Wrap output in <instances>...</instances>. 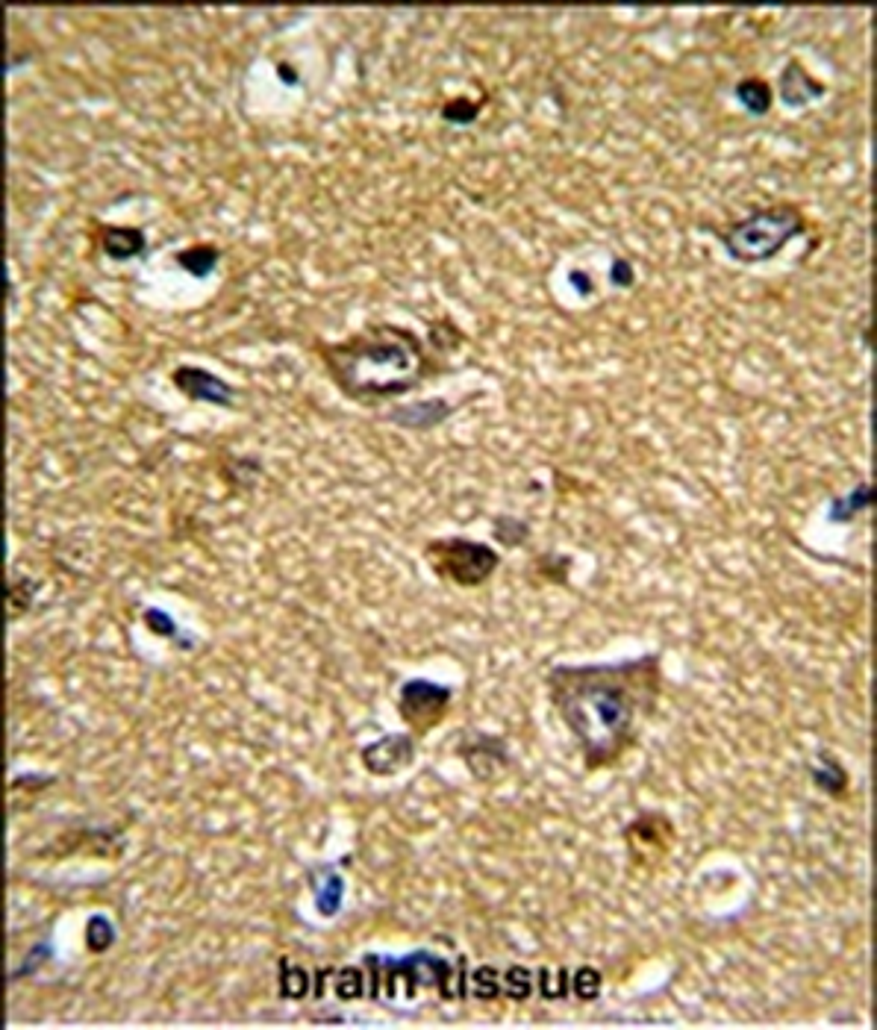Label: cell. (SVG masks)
Returning <instances> with one entry per match:
<instances>
[{
  "label": "cell",
  "mask_w": 877,
  "mask_h": 1030,
  "mask_svg": "<svg viewBox=\"0 0 877 1030\" xmlns=\"http://www.w3.org/2000/svg\"><path fill=\"white\" fill-rule=\"evenodd\" d=\"M548 701L580 751L583 772L619 766L639 745L663 698V654L613 663H560L545 671Z\"/></svg>",
  "instance_id": "1"
},
{
  "label": "cell",
  "mask_w": 877,
  "mask_h": 1030,
  "mask_svg": "<svg viewBox=\"0 0 877 1030\" xmlns=\"http://www.w3.org/2000/svg\"><path fill=\"white\" fill-rule=\"evenodd\" d=\"M315 354L333 386L362 407L410 395L430 371L424 339L392 321H374L345 339L318 342Z\"/></svg>",
  "instance_id": "2"
},
{
  "label": "cell",
  "mask_w": 877,
  "mask_h": 1030,
  "mask_svg": "<svg viewBox=\"0 0 877 1030\" xmlns=\"http://www.w3.org/2000/svg\"><path fill=\"white\" fill-rule=\"evenodd\" d=\"M362 969L368 978V998L380 1004H392L401 995L415 998L421 989L439 992L442 1001H465L468 998V960H448L430 948H418L404 957L386 954H365Z\"/></svg>",
  "instance_id": "3"
},
{
  "label": "cell",
  "mask_w": 877,
  "mask_h": 1030,
  "mask_svg": "<svg viewBox=\"0 0 877 1030\" xmlns=\"http://www.w3.org/2000/svg\"><path fill=\"white\" fill-rule=\"evenodd\" d=\"M807 233V215L795 204L754 206L748 215L719 230L724 254L739 265H763L783 254L786 245Z\"/></svg>",
  "instance_id": "4"
},
{
  "label": "cell",
  "mask_w": 877,
  "mask_h": 1030,
  "mask_svg": "<svg viewBox=\"0 0 877 1030\" xmlns=\"http://www.w3.org/2000/svg\"><path fill=\"white\" fill-rule=\"evenodd\" d=\"M430 571L460 589H480L501 568V554L471 536H436L421 551Z\"/></svg>",
  "instance_id": "5"
},
{
  "label": "cell",
  "mask_w": 877,
  "mask_h": 1030,
  "mask_svg": "<svg viewBox=\"0 0 877 1030\" xmlns=\"http://www.w3.org/2000/svg\"><path fill=\"white\" fill-rule=\"evenodd\" d=\"M451 704L454 689L430 677H407L395 692V710L415 739H424L448 719Z\"/></svg>",
  "instance_id": "6"
},
{
  "label": "cell",
  "mask_w": 877,
  "mask_h": 1030,
  "mask_svg": "<svg viewBox=\"0 0 877 1030\" xmlns=\"http://www.w3.org/2000/svg\"><path fill=\"white\" fill-rule=\"evenodd\" d=\"M627 857L636 869H657L669 857L671 845L677 839V830L666 813L660 810H642L636 813L621 830Z\"/></svg>",
  "instance_id": "7"
},
{
  "label": "cell",
  "mask_w": 877,
  "mask_h": 1030,
  "mask_svg": "<svg viewBox=\"0 0 877 1030\" xmlns=\"http://www.w3.org/2000/svg\"><path fill=\"white\" fill-rule=\"evenodd\" d=\"M457 757L477 783H495L510 772L513 757H510V742L498 733H483L471 730L457 742Z\"/></svg>",
  "instance_id": "8"
},
{
  "label": "cell",
  "mask_w": 877,
  "mask_h": 1030,
  "mask_svg": "<svg viewBox=\"0 0 877 1030\" xmlns=\"http://www.w3.org/2000/svg\"><path fill=\"white\" fill-rule=\"evenodd\" d=\"M418 739L410 730L404 733H383L374 742L360 748V763L371 777H395L415 766Z\"/></svg>",
  "instance_id": "9"
},
{
  "label": "cell",
  "mask_w": 877,
  "mask_h": 1030,
  "mask_svg": "<svg viewBox=\"0 0 877 1030\" xmlns=\"http://www.w3.org/2000/svg\"><path fill=\"white\" fill-rule=\"evenodd\" d=\"M171 386L180 395H186L189 401L209 404V407H218V410H233L236 398H239V389L233 383H227L224 377H218L209 368L189 365V362H183V365H177L171 371Z\"/></svg>",
  "instance_id": "10"
},
{
  "label": "cell",
  "mask_w": 877,
  "mask_h": 1030,
  "mask_svg": "<svg viewBox=\"0 0 877 1030\" xmlns=\"http://www.w3.org/2000/svg\"><path fill=\"white\" fill-rule=\"evenodd\" d=\"M460 407L463 404H454L448 398H418V401L395 404L383 415V421H389L392 427L410 430V433H427V430H436L439 424H445Z\"/></svg>",
  "instance_id": "11"
},
{
  "label": "cell",
  "mask_w": 877,
  "mask_h": 1030,
  "mask_svg": "<svg viewBox=\"0 0 877 1030\" xmlns=\"http://www.w3.org/2000/svg\"><path fill=\"white\" fill-rule=\"evenodd\" d=\"M827 95V86L822 80H816L801 59H789L777 77V89H774V98H780L783 106L789 109H807L813 106L816 101H822Z\"/></svg>",
  "instance_id": "12"
},
{
  "label": "cell",
  "mask_w": 877,
  "mask_h": 1030,
  "mask_svg": "<svg viewBox=\"0 0 877 1030\" xmlns=\"http://www.w3.org/2000/svg\"><path fill=\"white\" fill-rule=\"evenodd\" d=\"M307 883L312 889L315 913L321 919H336L345 907V892H348L345 875L333 863H324V866H312L307 872Z\"/></svg>",
  "instance_id": "13"
},
{
  "label": "cell",
  "mask_w": 877,
  "mask_h": 1030,
  "mask_svg": "<svg viewBox=\"0 0 877 1030\" xmlns=\"http://www.w3.org/2000/svg\"><path fill=\"white\" fill-rule=\"evenodd\" d=\"M810 783L827 798L842 801L848 795V789H851V774H848L845 763L833 751L822 748L816 754V763L810 766Z\"/></svg>",
  "instance_id": "14"
},
{
  "label": "cell",
  "mask_w": 877,
  "mask_h": 1030,
  "mask_svg": "<svg viewBox=\"0 0 877 1030\" xmlns=\"http://www.w3.org/2000/svg\"><path fill=\"white\" fill-rule=\"evenodd\" d=\"M98 239H101V248L109 259L115 262H127V259H136L145 254L148 248V236L139 230V227H121V224H104L98 227Z\"/></svg>",
  "instance_id": "15"
},
{
  "label": "cell",
  "mask_w": 877,
  "mask_h": 1030,
  "mask_svg": "<svg viewBox=\"0 0 877 1030\" xmlns=\"http://www.w3.org/2000/svg\"><path fill=\"white\" fill-rule=\"evenodd\" d=\"M733 95H736L739 106H742L748 115H754V118H763V115L772 112L774 86L769 80H763V77H745V80H739V83L733 86Z\"/></svg>",
  "instance_id": "16"
},
{
  "label": "cell",
  "mask_w": 877,
  "mask_h": 1030,
  "mask_svg": "<svg viewBox=\"0 0 877 1030\" xmlns=\"http://www.w3.org/2000/svg\"><path fill=\"white\" fill-rule=\"evenodd\" d=\"M875 507V492H872V483H857L848 495L842 498H833L830 501V521L833 524H848L854 521L857 515H863L866 510Z\"/></svg>",
  "instance_id": "17"
},
{
  "label": "cell",
  "mask_w": 877,
  "mask_h": 1030,
  "mask_svg": "<svg viewBox=\"0 0 877 1030\" xmlns=\"http://www.w3.org/2000/svg\"><path fill=\"white\" fill-rule=\"evenodd\" d=\"M218 262H221V248L212 245V242L189 245V248H183V251L177 254V265H180L186 274L198 277V280L209 277V274L218 268Z\"/></svg>",
  "instance_id": "18"
},
{
  "label": "cell",
  "mask_w": 877,
  "mask_h": 1030,
  "mask_svg": "<svg viewBox=\"0 0 877 1030\" xmlns=\"http://www.w3.org/2000/svg\"><path fill=\"white\" fill-rule=\"evenodd\" d=\"M277 992H280V998H286V1001H304L307 995L312 992V980H310V972L304 969V966H298V963H292V960H280L277 963Z\"/></svg>",
  "instance_id": "19"
},
{
  "label": "cell",
  "mask_w": 877,
  "mask_h": 1030,
  "mask_svg": "<svg viewBox=\"0 0 877 1030\" xmlns=\"http://www.w3.org/2000/svg\"><path fill=\"white\" fill-rule=\"evenodd\" d=\"M327 986H333L336 998H342V1001H360L368 992V978L360 966H345V969H330Z\"/></svg>",
  "instance_id": "20"
},
{
  "label": "cell",
  "mask_w": 877,
  "mask_h": 1030,
  "mask_svg": "<svg viewBox=\"0 0 877 1030\" xmlns=\"http://www.w3.org/2000/svg\"><path fill=\"white\" fill-rule=\"evenodd\" d=\"M39 595V583L24 577V574H15L9 577V586H6V604H9V621L21 618L30 607H33V598Z\"/></svg>",
  "instance_id": "21"
},
{
  "label": "cell",
  "mask_w": 877,
  "mask_h": 1030,
  "mask_svg": "<svg viewBox=\"0 0 877 1030\" xmlns=\"http://www.w3.org/2000/svg\"><path fill=\"white\" fill-rule=\"evenodd\" d=\"M492 539L504 548H521L530 539V524L518 515H495L492 518Z\"/></svg>",
  "instance_id": "22"
},
{
  "label": "cell",
  "mask_w": 877,
  "mask_h": 1030,
  "mask_svg": "<svg viewBox=\"0 0 877 1030\" xmlns=\"http://www.w3.org/2000/svg\"><path fill=\"white\" fill-rule=\"evenodd\" d=\"M142 621H145V627L154 633V636H159V639H168V642H174V645H180V648H195V645H189V642H183V630H180V624H177V618L171 616V613H165V610H159V607H148L145 613H142Z\"/></svg>",
  "instance_id": "23"
},
{
  "label": "cell",
  "mask_w": 877,
  "mask_h": 1030,
  "mask_svg": "<svg viewBox=\"0 0 877 1030\" xmlns=\"http://www.w3.org/2000/svg\"><path fill=\"white\" fill-rule=\"evenodd\" d=\"M83 936H86V951H89V954H104V951H109V948L115 945V939H118V930H115V925H112V919H109V916H104V913H95V916L86 922Z\"/></svg>",
  "instance_id": "24"
},
{
  "label": "cell",
  "mask_w": 877,
  "mask_h": 1030,
  "mask_svg": "<svg viewBox=\"0 0 877 1030\" xmlns=\"http://www.w3.org/2000/svg\"><path fill=\"white\" fill-rule=\"evenodd\" d=\"M53 957V942L51 939H42V942H36L24 957H21V963L15 966V972H9V983H18V980H27V978H33L48 960Z\"/></svg>",
  "instance_id": "25"
},
{
  "label": "cell",
  "mask_w": 877,
  "mask_h": 1030,
  "mask_svg": "<svg viewBox=\"0 0 877 1030\" xmlns=\"http://www.w3.org/2000/svg\"><path fill=\"white\" fill-rule=\"evenodd\" d=\"M533 986H536L533 972L524 969V966H510L504 972V980H501V989H504V995L510 1001H527L533 995Z\"/></svg>",
  "instance_id": "26"
},
{
  "label": "cell",
  "mask_w": 877,
  "mask_h": 1030,
  "mask_svg": "<svg viewBox=\"0 0 877 1030\" xmlns=\"http://www.w3.org/2000/svg\"><path fill=\"white\" fill-rule=\"evenodd\" d=\"M568 986H571V992H574L580 1001H595V998L601 995L604 978H601V972H598V969H592V966H580V969H574V972H571Z\"/></svg>",
  "instance_id": "27"
},
{
  "label": "cell",
  "mask_w": 877,
  "mask_h": 1030,
  "mask_svg": "<svg viewBox=\"0 0 877 1030\" xmlns=\"http://www.w3.org/2000/svg\"><path fill=\"white\" fill-rule=\"evenodd\" d=\"M498 975H501V972H498L495 966H483V969H477V972L471 975L468 986H471V992H474L480 1001H495V998L504 995Z\"/></svg>",
  "instance_id": "28"
},
{
  "label": "cell",
  "mask_w": 877,
  "mask_h": 1030,
  "mask_svg": "<svg viewBox=\"0 0 877 1030\" xmlns=\"http://www.w3.org/2000/svg\"><path fill=\"white\" fill-rule=\"evenodd\" d=\"M483 103H486V98L468 101L463 95H457V98H451V101L442 106V121H448V124H471V121H477Z\"/></svg>",
  "instance_id": "29"
},
{
  "label": "cell",
  "mask_w": 877,
  "mask_h": 1030,
  "mask_svg": "<svg viewBox=\"0 0 877 1030\" xmlns=\"http://www.w3.org/2000/svg\"><path fill=\"white\" fill-rule=\"evenodd\" d=\"M539 992L545 995V998H566L568 992H571V986H568V969H539Z\"/></svg>",
  "instance_id": "30"
},
{
  "label": "cell",
  "mask_w": 877,
  "mask_h": 1030,
  "mask_svg": "<svg viewBox=\"0 0 877 1030\" xmlns=\"http://www.w3.org/2000/svg\"><path fill=\"white\" fill-rule=\"evenodd\" d=\"M56 783V777H39V774H18L12 783H9V792H42V789H48V786H53Z\"/></svg>",
  "instance_id": "31"
},
{
  "label": "cell",
  "mask_w": 877,
  "mask_h": 1030,
  "mask_svg": "<svg viewBox=\"0 0 877 1030\" xmlns=\"http://www.w3.org/2000/svg\"><path fill=\"white\" fill-rule=\"evenodd\" d=\"M610 280H613L619 289L633 286V280H636L633 262H627V259H613V265H610Z\"/></svg>",
  "instance_id": "32"
}]
</instances>
